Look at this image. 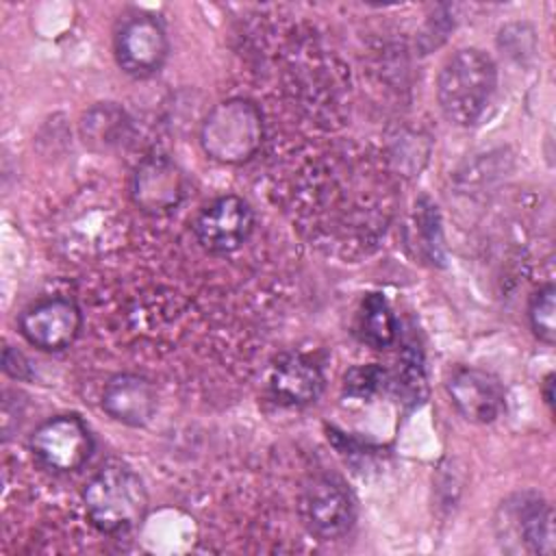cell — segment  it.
I'll use <instances>...</instances> for the list:
<instances>
[{
	"label": "cell",
	"instance_id": "obj_11",
	"mask_svg": "<svg viewBox=\"0 0 556 556\" xmlns=\"http://www.w3.org/2000/svg\"><path fill=\"white\" fill-rule=\"evenodd\" d=\"M185 195L182 172L165 156L146 159L132 176V200L148 215L172 213Z\"/></svg>",
	"mask_w": 556,
	"mask_h": 556
},
{
	"label": "cell",
	"instance_id": "obj_4",
	"mask_svg": "<svg viewBox=\"0 0 556 556\" xmlns=\"http://www.w3.org/2000/svg\"><path fill=\"white\" fill-rule=\"evenodd\" d=\"M300 519L306 530L321 539L334 541L350 532L356 508L350 489L337 476H313L300 493Z\"/></svg>",
	"mask_w": 556,
	"mask_h": 556
},
{
	"label": "cell",
	"instance_id": "obj_15",
	"mask_svg": "<svg viewBox=\"0 0 556 556\" xmlns=\"http://www.w3.org/2000/svg\"><path fill=\"white\" fill-rule=\"evenodd\" d=\"M528 319L534 337L547 345L556 341V289L554 285L539 287L528 304Z\"/></svg>",
	"mask_w": 556,
	"mask_h": 556
},
{
	"label": "cell",
	"instance_id": "obj_13",
	"mask_svg": "<svg viewBox=\"0 0 556 556\" xmlns=\"http://www.w3.org/2000/svg\"><path fill=\"white\" fill-rule=\"evenodd\" d=\"M321 389L319 367L302 354H287L271 367L269 391L278 404L306 406L319 397Z\"/></svg>",
	"mask_w": 556,
	"mask_h": 556
},
{
	"label": "cell",
	"instance_id": "obj_8",
	"mask_svg": "<svg viewBox=\"0 0 556 556\" xmlns=\"http://www.w3.org/2000/svg\"><path fill=\"white\" fill-rule=\"evenodd\" d=\"M254 228V213L239 195H222L213 200L193 222L198 243L215 254L239 250Z\"/></svg>",
	"mask_w": 556,
	"mask_h": 556
},
{
	"label": "cell",
	"instance_id": "obj_7",
	"mask_svg": "<svg viewBox=\"0 0 556 556\" xmlns=\"http://www.w3.org/2000/svg\"><path fill=\"white\" fill-rule=\"evenodd\" d=\"M500 539L517 541L530 554H554V510L541 495H515L497 513Z\"/></svg>",
	"mask_w": 556,
	"mask_h": 556
},
{
	"label": "cell",
	"instance_id": "obj_9",
	"mask_svg": "<svg viewBox=\"0 0 556 556\" xmlns=\"http://www.w3.org/2000/svg\"><path fill=\"white\" fill-rule=\"evenodd\" d=\"M80 321L78 304L54 295L30 304L20 317V330L30 345L43 352H61L78 337Z\"/></svg>",
	"mask_w": 556,
	"mask_h": 556
},
{
	"label": "cell",
	"instance_id": "obj_3",
	"mask_svg": "<svg viewBox=\"0 0 556 556\" xmlns=\"http://www.w3.org/2000/svg\"><path fill=\"white\" fill-rule=\"evenodd\" d=\"M263 141V115L248 98L215 104L200 126V146L217 163L239 165L256 154Z\"/></svg>",
	"mask_w": 556,
	"mask_h": 556
},
{
	"label": "cell",
	"instance_id": "obj_17",
	"mask_svg": "<svg viewBox=\"0 0 556 556\" xmlns=\"http://www.w3.org/2000/svg\"><path fill=\"white\" fill-rule=\"evenodd\" d=\"M2 367H4V371H7L9 376H13V378H24V376H26V371H28L26 358H24L20 352L11 350V348H7V350H4Z\"/></svg>",
	"mask_w": 556,
	"mask_h": 556
},
{
	"label": "cell",
	"instance_id": "obj_1",
	"mask_svg": "<svg viewBox=\"0 0 556 556\" xmlns=\"http://www.w3.org/2000/svg\"><path fill=\"white\" fill-rule=\"evenodd\" d=\"M497 67L480 48L454 52L437 76V102L447 122L456 126L476 124L493 100Z\"/></svg>",
	"mask_w": 556,
	"mask_h": 556
},
{
	"label": "cell",
	"instance_id": "obj_10",
	"mask_svg": "<svg viewBox=\"0 0 556 556\" xmlns=\"http://www.w3.org/2000/svg\"><path fill=\"white\" fill-rule=\"evenodd\" d=\"M445 391L456 413L471 424H491L506 408L500 380L478 367H456L445 380Z\"/></svg>",
	"mask_w": 556,
	"mask_h": 556
},
{
	"label": "cell",
	"instance_id": "obj_16",
	"mask_svg": "<svg viewBox=\"0 0 556 556\" xmlns=\"http://www.w3.org/2000/svg\"><path fill=\"white\" fill-rule=\"evenodd\" d=\"M382 371L374 365L367 367H354L348 376H345V389L354 395H367L378 387Z\"/></svg>",
	"mask_w": 556,
	"mask_h": 556
},
{
	"label": "cell",
	"instance_id": "obj_5",
	"mask_svg": "<svg viewBox=\"0 0 556 556\" xmlns=\"http://www.w3.org/2000/svg\"><path fill=\"white\" fill-rule=\"evenodd\" d=\"M167 33L150 13H135L122 22L115 35V59L124 74L148 78L156 74L167 59Z\"/></svg>",
	"mask_w": 556,
	"mask_h": 556
},
{
	"label": "cell",
	"instance_id": "obj_18",
	"mask_svg": "<svg viewBox=\"0 0 556 556\" xmlns=\"http://www.w3.org/2000/svg\"><path fill=\"white\" fill-rule=\"evenodd\" d=\"M543 397L549 408H554V374H547L543 380Z\"/></svg>",
	"mask_w": 556,
	"mask_h": 556
},
{
	"label": "cell",
	"instance_id": "obj_14",
	"mask_svg": "<svg viewBox=\"0 0 556 556\" xmlns=\"http://www.w3.org/2000/svg\"><path fill=\"white\" fill-rule=\"evenodd\" d=\"M356 330L371 348H387L395 341V317L380 293H369L358 311Z\"/></svg>",
	"mask_w": 556,
	"mask_h": 556
},
{
	"label": "cell",
	"instance_id": "obj_12",
	"mask_svg": "<svg viewBox=\"0 0 556 556\" xmlns=\"http://www.w3.org/2000/svg\"><path fill=\"white\" fill-rule=\"evenodd\" d=\"M102 408L124 426H146L156 410V391L152 382L137 374L113 376L102 391Z\"/></svg>",
	"mask_w": 556,
	"mask_h": 556
},
{
	"label": "cell",
	"instance_id": "obj_2",
	"mask_svg": "<svg viewBox=\"0 0 556 556\" xmlns=\"http://www.w3.org/2000/svg\"><path fill=\"white\" fill-rule=\"evenodd\" d=\"M91 523L106 534H122L141 523L148 510V493L139 473L128 465L100 467L83 491Z\"/></svg>",
	"mask_w": 556,
	"mask_h": 556
},
{
	"label": "cell",
	"instance_id": "obj_6",
	"mask_svg": "<svg viewBox=\"0 0 556 556\" xmlns=\"http://www.w3.org/2000/svg\"><path fill=\"white\" fill-rule=\"evenodd\" d=\"M30 450L46 467L65 473L80 469L89 460L93 439L78 415H54L35 428Z\"/></svg>",
	"mask_w": 556,
	"mask_h": 556
}]
</instances>
